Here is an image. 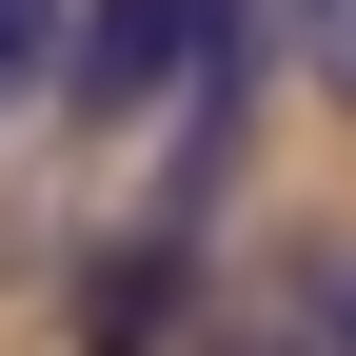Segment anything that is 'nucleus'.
I'll use <instances>...</instances> for the list:
<instances>
[{
    "label": "nucleus",
    "instance_id": "f257e3e1",
    "mask_svg": "<svg viewBox=\"0 0 356 356\" xmlns=\"http://www.w3.org/2000/svg\"><path fill=\"white\" fill-rule=\"evenodd\" d=\"M178 40H198V0H60V99L79 119H159Z\"/></svg>",
    "mask_w": 356,
    "mask_h": 356
},
{
    "label": "nucleus",
    "instance_id": "f03ea898",
    "mask_svg": "<svg viewBox=\"0 0 356 356\" xmlns=\"http://www.w3.org/2000/svg\"><path fill=\"white\" fill-rule=\"evenodd\" d=\"M60 99V0H0V119Z\"/></svg>",
    "mask_w": 356,
    "mask_h": 356
},
{
    "label": "nucleus",
    "instance_id": "7ed1b4c3",
    "mask_svg": "<svg viewBox=\"0 0 356 356\" xmlns=\"http://www.w3.org/2000/svg\"><path fill=\"white\" fill-rule=\"evenodd\" d=\"M277 40H297V79H317V99L356 119V0H297V20H277Z\"/></svg>",
    "mask_w": 356,
    "mask_h": 356
},
{
    "label": "nucleus",
    "instance_id": "20e7f679",
    "mask_svg": "<svg viewBox=\"0 0 356 356\" xmlns=\"http://www.w3.org/2000/svg\"><path fill=\"white\" fill-rule=\"evenodd\" d=\"M297 356H356V257H317V337Z\"/></svg>",
    "mask_w": 356,
    "mask_h": 356
},
{
    "label": "nucleus",
    "instance_id": "39448f33",
    "mask_svg": "<svg viewBox=\"0 0 356 356\" xmlns=\"http://www.w3.org/2000/svg\"><path fill=\"white\" fill-rule=\"evenodd\" d=\"M99 356H159V337H99Z\"/></svg>",
    "mask_w": 356,
    "mask_h": 356
},
{
    "label": "nucleus",
    "instance_id": "423d86ee",
    "mask_svg": "<svg viewBox=\"0 0 356 356\" xmlns=\"http://www.w3.org/2000/svg\"><path fill=\"white\" fill-rule=\"evenodd\" d=\"M238 356H297V337H238Z\"/></svg>",
    "mask_w": 356,
    "mask_h": 356
}]
</instances>
